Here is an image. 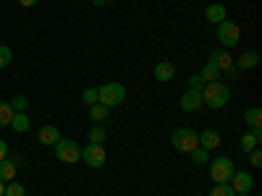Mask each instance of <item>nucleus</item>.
Instances as JSON below:
<instances>
[{
	"label": "nucleus",
	"instance_id": "obj_1",
	"mask_svg": "<svg viewBox=\"0 0 262 196\" xmlns=\"http://www.w3.org/2000/svg\"><path fill=\"white\" fill-rule=\"evenodd\" d=\"M202 100H205L207 107H212V110H221V107H226L231 102V89L223 81H207L202 86Z\"/></svg>",
	"mask_w": 262,
	"mask_h": 196
},
{
	"label": "nucleus",
	"instance_id": "obj_2",
	"mask_svg": "<svg viewBox=\"0 0 262 196\" xmlns=\"http://www.w3.org/2000/svg\"><path fill=\"white\" fill-rule=\"evenodd\" d=\"M97 97H100V105H105V107L113 110V107H118L126 100V86L118 84V81H107V84H102L97 89Z\"/></svg>",
	"mask_w": 262,
	"mask_h": 196
},
{
	"label": "nucleus",
	"instance_id": "obj_3",
	"mask_svg": "<svg viewBox=\"0 0 262 196\" xmlns=\"http://www.w3.org/2000/svg\"><path fill=\"white\" fill-rule=\"evenodd\" d=\"M170 144L176 152H181V155H189V152H194L196 146H200V141H196V131L194 128H176L170 134Z\"/></svg>",
	"mask_w": 262,
	"mask_h": 196
},
{
	"label": "nucleus",
	"instance_id": "obj_4",
	"mask_svg": "<svg viewBox=\"0 0 262 196\" xmlns=\"http://www.w3.org/2000/svg\"><path fill=\"white\" fill-rule=\"evenodd\" d=\"M233 173H236V165L231 157H217L210 162V176L215 183H228L233 178Z\"/></svg>",
	"mask_w": 262,
	"mask_h": 196
},
{
	"label": "nucleus",
	"instance_id": "obj_5",
	"mask_svg": "<svg viewBox=\"0 0 262 196\" xmlns=\"http://www.w3.org/2000/svg\"><path fill=\"white\" fill-rule=\"evenodd\" d=\"M217 39H221V47H236L238 39H242V29H238V24H233V21H221L217 24Z\"/></svg>",
	"mask_w": 262,
	"mask_h": 196
},
{
	"label": "nucleus",
	"instance_id": "obj_6",
	"mask_svg": "<svg viewBox=\"0 0 262 196\" xmlns=\"http://www.w3.org/2000/svg\"><path fill=\"white\" fill-rule=\"evenodd\" d=\"M55 155H58L60 162L74 165V162L81 160V149H79V144H76L74 139H63V136H60V141L55 144Z\"/></svg>",
	"mask_w": 262,
	"mask_h": 196
},
{
	"label": "nucleus",
	"instance_id": "obj_7",
	"mask_svg": "<svg viewBox=\"0 0 262 196\" xmlns=\"http://www.w3.org/2000/svg\"><path fill=\"white\" fill-rule=\"evenodd\" d=\"M81 160L86 162V165H90V167H102L105 165V160H107V155H105V146L102 144H86L84 149H81Z\"/></svg>",
	"mask_w": 262,
	"mask_h": 196
},
{
	"label": "nucleus",
	"instance_id": "obj_8",
	"mask_svg": "<svg viewBox=\"0 0 262 196\" xmlns=\"http://www.w3.org/2000/svg\"><path fill=\"white\" fill-rule=\"evenodd\" d=\"M179 107L184 113H196L205 107V100H202V89H186L179 100Z\"/></svg>",
	"mask_w": 262,
	"mask_h": 196
},
{
	"label": "nucleus",
	"instance_id": "obj_9",
	"mask_svg": "<svg viewBox=\"0 0 262 196\" xmlns=\"http://www.w3.org/2000/svg\"><path fill=\"white\" fill-rule=\"evenodd\" d=\"M231 183V188L236 191V193H249L252 188H254V176L252 173H233V178L228 181Z\"/></svg>",
	"mask_w": 262,
	"mask_h": 196
},
{
	"label": "nucleus",
	"instance_id": "obj_10",
	"mask_svg": "<svg viewBox=\"0 0 262 196\" xmlns=\"http://www.w3.org/2000/svg\"><path fill=\"white\" fill-rule=\"evenodd\" d=\"M210 63H212L221 74H223V71H228V68H233V58H231V53H228L226 47L212 50V53H210Z\"/></svg>",
	"mask_w": 262,
	"mask_h": 196
},
{
	"label": "nucleus",
	"instance_id": "obj_11",
	"mask_svg": "<svg viewBox=\"0 0 262 196\" xmlns=\"http://www.w3.org/2000/svg\"><path fill=\"white\" fill-rule=\"evenodd\" d=\"M196 141H200V146H202V149L212 152V149L221 146V134H217L215 128H205L202 134H196Z\"/></svg>",
	"mask_w": 262,
	"mask_h": 196
},
{
	"label": "nucleus",
	"instance_id": "obj_12",
	"mask_svg": "<svg viewBox=\"0 0 262 196\" xmlns=\"http://www.w3.org/2000/svg\"><path fill=\"white\" fill-rule=\"evenodd\" d=\"M18 162H21V160H16V157L0 160V181H3V183L16 181V167H18Z\"/></svg>",
	"mask_w": 262,
	"mask_h": 196
},
{
	"label": "nucleus",
	"instance_id": "obj_13",
	"mask_svg": "<svg viewBox=\"0 0 262 196\" xmlns=\"http://www.w3.org/2000/svg\"><path fill=\"white\" fill-rule=\"evenodd\" d=\"M257 63H259L257 50H244L242 55H238V60H236V68L238 71H252V68H257Z\"/></svg>",
	"mask_w": 262,
	"mask_h": 196
},
{
	"label": "nucleus",
	"instance_id": "obj_14",
	"mask_svg": "<svg viewBox=\"0 0 262 196\" xmlns=\"http://www.w3.org/2000/svg\"><path fill=\"white\" fill-rule=\"evenodd\" d=\"M244 120H247V126L254 131V134H259V136H262V110H259L257 105H254V107H247Z\"/></svg>",
	"mask_w": 262,
	"mask_h": 196
},
{
	"label": "nucleus",
	"instance_id": "obj_15",
	"mask_svg": "<svg viewBox=\"0 0 262 196\" xmlns=\"http://www.w3.org/2000/svg\"><path fill=\"white\" fill-rule=\"evenodd\" d=\"M226 16H228V11H226V6L223 3H212V6H207L205 8V18L210 21V24H221V21H226Z\"/></svg>",
	"mask_w": 262,
	"mask_h": 196
},
{
	"label": "nucleus",
	"instance_id": "obj_16",
	"mask_svg": "<svg viewBox=\"0 0 262 196\" xmlns=\"http://www.w3.org/2000/svg\"><path fill=\"white\" fill-rule=\"evenodd\" d=\"M152 76H155L160 84L173 81V76H176V65H173V63H158L155 68H152Z\"/></svg>",
	"mask_w": 262,
	"mask_h": 196
},
{
	"label": "nucleus",
	"instance_id": "obj_17",
	"mask_svg": "<svg viewBox=\"0 0 262 196\" xmlns=\"http://www.w3.org/2000/svg\"><path fill=\"white\" fill-rule=\"evenodd\" d=\"M60 141V131L55 126H42L39 128V144H45V146H55Z\"/></svg>",
	"mask_w": 262,
	"mask_h": 196
},
{
	"label": "nucleus",
	"instance_id": "obj_18",
	"mask_svg": "<svg viewBox=\"0 0 262 196\" xmlns=\"http://www.w3.org/2000/svg\"><path fill=\"white\" fill-rule=\"evenodd\" d=\"M29 126H32V120H29L27 113H13V118H11V128L16 131V134H27Z\"/></svg>",
	"mask_w": 262,
	"mask_h": 196
},
{
	"label": "nucleus",
	"instance_id": "obj_19",
	"mask_svg": "<svg viewBox=\"0 0 262 196\" xmlns=\"http://www.w3.org/2000/svg\"><path fill=\"white\" fill-rule=\"evenodd\" d=\"M111 118V107H105V105H92L90 107V120H95V123H102V120H107Z\"/></svg>",
	"mask_w": 262,
	"mask_h": 196
},
{
	"label": "nucleus",
	"instance_id": "obj_20",
	"mask_svg": "<svg viewBox=\"0 0 262 196\" xmlns=\"http://www.w3.org/2000/svg\"><path fill=\"white\" fill-rule=\"evenodd\" d=\"M200 76H202V81H205V84H207V81H221V71H217V68H215V65H212L210 60L202 65Z\"/></svg>",
	"mask_w": 262,
	"mask_h": 196
},
{
	"label": "nucleus",
	"instance_id": "obj_21",
	"mask_svg": "<svg viewBox=\"0 0 262 196\" xmlns=\"http://www.w3.org/2000/svg\"><path fill=\"white\" fill-rule=\"evenodd\" d=\"M259 139H262V136L254 134V131H252V134H244V136H242V149H244V152L257 149V146H259Z\"/></svg>",
	"mask_w": 262,
	"mask_h": 196
},
{
	"label": "nucleus",
	"instance_id": "obj_22",
	"mask_svg": "<svg viewBox=\"0 0 262 196\" xmlns=\"http://www.w3.org/2000/svg\"><path fill=\"white\" fill-rule=\"evenodd\" d=\"M189 157H191L194 165H205V162H210V152L202 149V146H196L194 152H189Z\"/></svg>",
	"mask_w": 262,
	"mask_h": 196
},
{
	"label": "nucleus",
	"instance_id": "obj_23",
	"mask_svg": "<svg viewBox=\"0 0 262 196\" xmlns=\"http://www.w3.org/2000/svg\"><path fill=\"white\" fill-rule=\"evenodd\" d=\"M11 118H13L11 102H0V128H3V126H11Z\"/></svg>",
	"mask_w": 262,
	"mask_h": 196
},
{
	"label": "nucleus",
	"instance_id": "obj_24",
	"mask_svg": "<svg viewBox=\"0 0 262 196\" xmlns=\"http://www.w3.org/2000/svg\"><path fill=\"white\" fill-rule=\"evenodd\" d=\"M105 136H107V134H105L102 123H95V126L90 128V141H92V144H102V141H105Z\"/></svg>",
	"mask_w": 262,
	"mask_h": 196
},
{
	"label": "nucleus",
	"instance_id": "obj_25",
	"mask_svg": "<svg viewBox=\"0 0 262 196\" xmlns=\"http://www.w3.org/2000/svg\"><path fill=\"white\" fill-rule=\"evenodd\" d=\"M210 196H238V193L231 188V183H215L212 191H210Z\"/></svg>",
	"mask_w": 262,
	"mask_h": 196
},
{
	"label": "nucleus",
	"instance_id": "obj_26",
	"mask_svg": "<svg viewBox=\"0 0 262 196\" xmlns=\"http://www.w3.org/2000/svg\"><path fill=\"white\" fill-rule=\"evenodd\" d=\"M81 102H84L86 107H92V105H97V102H100V97H97V89H95V86H90V89H84Z\"/></svg>",
	"mask_w": 262,
	"mask_h": 196
},
{
	"label": "nucleus",
	"instance_id": "obj_27",
	"mask_svg": "<svg viewBox=\"0 0 262 196\" xmlns=\"http://www.w3.org/2000/svg\"><path fill=\"white\" fill-rule=\"evenodd\" d=\"M3 196H27V191H24V183H6V193Z\"/></svg>",
	"mask_w": 262,
	"mask_h": 196
},
{
	"label": "nucleus",
	"instance_id": "obj_28",
	"mask_svg": "<svg viewBox=\"0 0 262 196\" xmlns=\"http://www.w3.org/2000/svg\"><path fill=\"white\" fill-rule=\"evenodd\" d=\"M13 60V50L8 45H0V68H6V65H11Z\"/></svg>",
	"mask_w": 262,
	"mask_h": 196
},
{
	"label": "nucleus",
	"instance_id": "obj_29",
	"mask_svg": "<svg viewBox=\"0 0 262 196\" xmlns=\"http://www.w3.org/2000/svg\"><path fill=\"white\" fill-rule=\"evenodd\" d=\"M27 105H29V100H27V97H21V94L11 100V107H13V113H24V110H27Z\"/></svg>",
	"mask_w": 262,
	"mask_h": 196
},
{
	"label": "nucleus",
	"instance_id": "obj_30",
	"mask_svg": "<svg viewBox=\"0 0 262 196\" xmlns=\"http://www.w3.org/2000/svg\"><path fill=\"white\" fill-rule=\"evenodd\" d=\"M249 162H252V167H262V152H259V146L249 152Z\"/></svg>",
	"mask_w": 262,
	"mask_h": 196
},
{
	"label": "nucleus",
	"instance_id": "obj_31",
	"mask_svg": "<svg viewBox=\"0 0 262 196\" xmlns=\"http://www.w3.org/2000/svg\"><path fill=\"white\" fill-rule=\"evenodd\" d=\"M202 86H205V81H202V76H200V74L189 76V89H202Z\"/></svg>",
	"mask_w": 262,
	"mask_h": 196
},
{
	"label": "nucleus",
	"instance_id": "obj_32",
	"mask_svg": "<svg viewBox=\"0 0 262 196\" xmlns=\"http://www.w3.org/2000/svg\"><path fill=\"white\" fill-rule=\"evenodd\" d=\"M6 157H8V144L0 139V160H6Z\"/></svg>",
	"mask_w": 262,
	"mask_h": 196
},
{
	"label": "nucleus",
	"instance_id": "obj_33",
	"mask_svg": "<svg viewBox=\"0 0 262 196\" xmlns=\"http://www.w3.org/2000/svg\"><path fill=\"white\" fill-rule=\"evenodd\" d=\"M18 3L24 6V8H32V6H37V0H18Z\"/></svg>",
	"mask_w": 262,
	"mask_h": 196
},
{
	"label": "nucleus",
	"instance_id": "obj_34",
	"mask_svg": "<svg viewBox=\"0 0 262 196\" xmlns=\"http://www.w3.org/2000/svg\"><path fill=\"white\" fill-rule=\"evenodd\" d=\"M3 193H6V183H3V181H0V196H3Z\"/></svg>",
	"mask_w": 262,
	"mask_h": 196
},
{
	"label": "nucleus",
	"instance_id": "obj_35",
	"mask_svg": "<svg viewBox=\"0 0 262 196\" xmlns=\"http://www.w3.org/2000/svg\"><path fill=\"white\" fill-rule=\"evenodd\" d=\"M92 3H95V6H105V0H92Z\"/></svg>",
	"mask_w": 262,
	"mask_h": 196
},
{
	"label": "nucleus",
	"instance_id": "obj_36",
	"mask_svg": "<svg viewBox=\"0 0 262 196\" xmlns=\"http://www.w3.org/2000/svg\"><path fill=\"white\" fill-rule=\"evenodd\" d=\"M105 3H113V0H105Z\"/></svg>",
	"mask_w": 262,
	"mask_h": 196
},
{
	"label": "nucleus",
	"instance_id": "obj_37",
	"mask_svg": "<svg viewBox=\"0 0 262 196\" xmlns=\"http://www.w3.org/2000/svg\"><path fill=\"white\" fill-rule=\"evenodd\" d=\"M238 196H247V193H238Z\"/></svg>",
	"mask_w": 262,
	"mask_h": 196
}]
</instances>
